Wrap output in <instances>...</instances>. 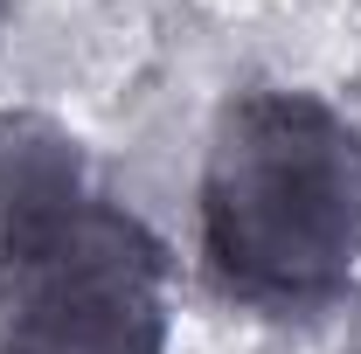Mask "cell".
Here are the masks:
<instances>
[{
  "label": "cell",
  "mask_w": 361,
  "mask_h": 354,
  "mask_svg": "<svg viewBox=\"0 0 361 354\" xmlns=\"http://www.w3.org/2000/svg\"><path fill=\"white\" fill-rule=\"evenodd\" d=\"M167 250L49 118H0V354H167Z\"/></svg>",
  "instance_id": "1"
},
{
  "label": "cell",
  "mask_w": 361,
  "mask_h": 354,
  "mask_svg": "<svg viewBox=\"0 0 361 354\" xmlns=\"http://www.w3.org/2000/svg\"><path fill=\"white\" fill-rule=\"evenodd\" d=\"M0 35H7V0H0Z\"/></svg>",
  "instance_id": "3"
},
{
  "label": "cell",
  "mask_w": 361,
  "mask_h": 354,
  "mask_svg": "<svg viewBox=\"0 0 361 354\" xmlns=\"http://www.w3.org/2000/svg\"><path fill=\"white\" fill-rule=\"evenodd\" d=\"M202 250L257 306H326L361 278V126L313 90H243L202 167Z\"/></svg>",
  "instance_id": "2"
}]
</instances>
